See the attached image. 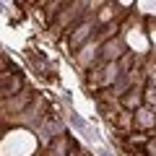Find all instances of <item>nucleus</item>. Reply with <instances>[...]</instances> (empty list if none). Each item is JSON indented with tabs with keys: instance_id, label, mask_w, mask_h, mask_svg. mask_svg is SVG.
I'll return each instance as SVG.
<instances>
[{
	"instance_id": "obj_1",
	"label": "nucleus",
	"mask_w": 156,
	"mask_h": 156,
	"mask_svg": "<svg viewBox=\"0 0 156 156\" xmlns=\"http://www.w3.org/2000/svg\"><path fill=\"white\" fill-rule=\"evenodd\" d=\"M37 151V138L31 130H13L0 140V156H31Z\"/></svg>"
},
{
	"instance_id": "obj_2",
	"label": "nucleus",
	"mask_w": 156,
	"mask_h": 156,
	"mask_svg": "<svg viewBox=\"0 0 156 156\" xmlns=\"http://www.w3.org/2000/svg\"><path fill=\"white\" fill-rule=\"evenodd\" d=\"M125 44L133 52H138V55H146V52H148V37L143 34L140 26H130L128 34H125Z\"/></svg>"
},
{
	"instance_id": "obj_3",
	"label": "nucleus",
	"mask_w": 156,
	"mask_h": 156,
	"mask_svg": "<svg viewBox=\"0 0 156 156\" xmlns=\"http://www.w3.org/2000/svg\"><path fill=\"white\" fill-rule=\"evenodd\" d=\"M91 29H94L91 21H86V23H81V26L73 29V34H70V47L73 50H81L86 42H91Z\"/></svg>"
},
{
	"instance_id": "obj_4",
	"label": "nucleus",
	"mask_w": 156,
	"mask_h": 156,
	"mask_svg": "<svg viewBox=\"0 0 156 156\" xmlns=\"http://www.w3.org/2000/svg\"><path fill=\"white\" fill-rule=\"evenodd\" d=\"M140 101H143V89H140V86H133V89H128L125 94H120V104L125 107V112L140 109Z\"/></svg>"
},
{
	"instance_id": "obj_5",
	"label": "nucleus",
	"mask_w": 156,
	"mask_h": 156,
	"mask_svg": "<svg viewBox=\"0 0 156 156\" xmlns=\"http://www.w3.org/2000/svg\"><path fill=\"white\" fill-rule=\"evenodd\" d=\"M133 125H135V128H140V130H151V128H156V115H154V109H148V107H140V109H135V115H133Z\"/></svg>"
},
{
	"instance_id": "obj_6",
	"label": "nucleus",
	"mask_w": 156,
	"mask_h": 156,
	"mask_svg": "<svg viewBox=\"0 0 156 156\" xmlns=\"http://www.w3.org/2000/svg\"><path fill=\"white\" fill-rule=\"evenodd\" d=\"M99 47H101V42H94V39H91V42H86V44L81 47V55L76 57L78 65H81V68H89L91 60H96V57H99Z\"/></svg>"
},
{
	"instance_id": "obj_7",
	"label": "nucleus",
	"mask_w": 156,
	"mask_h": 156,
	"mask_svg": "<svg viewBox=\"0 0 156 156\" xmlns=\"http://www.w3.org/2000/svg\"><path fill=\"white\" fill-rule=\"evenodd\" d=\"M68 148V138H62V135H57L55 146H50V156H62Z\"/></svg>"
},
{
	"instance_id": "obj_8",
	"label": "nucleus",
	"mask_w": 156,
	"mask_h": 156,
	"mask_svg": "<svg viewBox=\"0 0 156 156\" xmlns=\"http://www.w3.org/2000/svg\"><path fill=\"white\" fill-rule=\"evenodd\" d=\"M143 101H146L148 109H154V107H156V86H148V89L143 91Z\"/></svg>"
},
{
	"instance_id": "obj_9",
	"label": "nucleus",
	"mask_w": 156,
	"mask_h": 156,
	"mask_svg": "<svg viewBox=\"0 0 156 156\" xmlns=\"http://www.w3.org/2000/svg\"><path fill=\"white\" fill-rule=\"evenodd\" d=\"M135 8H138L143 16H156V3H146V0H140V3H135Z\"/></svg>"
},
{
	"instance_id": "obj_10",
	"label": "nucleus",
	"mask_w": 156,
	"mask_h": 156,
	"mask_svg": "<svg viewBox=\"0 0 156 156\" xmlns=\"http://www.w3.org/2000/svg\"><path fill=\"white\" fill-rule=\"evenodd\" d=\"M146 156H156V140H146Z\"/></svg>"
},
{
	"instance_id": "obj_11",
	"label": "nucleus",
	"mask_w": 156,
	"mask_h": 156,
	"mask_svg": "<svg viewBox=\"0 0 156 156\" xmlns=\"http://www.w3.org/2000/svg\"><path fill=\"white\" fill-rule=\"evenodd\" d=\"M146 140H148L146 135H130V138H128V143H130V146H135V143H146Z\"/></svg>"
},
{
	"instance_id": "obj_12",
	"label": "nucleus",
	"mask_w": 156,
	"mask_h": 156,
	"mask_svg": "<svg viewBox=\"0 0 156 156\" xmlns=\"http://www.w3.org/2000/svg\"><path fill=\"white\" fill-rule=\"evenodd\" d=\"M112 18V8H104V11L99 13V21H109Z\"/></svg>"
},
{
	"instance_id": "obj_13",
	"label": "nucleus",
	"mask_w": 156,
	"mask_h": 156,
	"mask_svg": "<svg viewBox=\"0 0 156 156\" xmlns=\"http://www.w3.org/2000/svg\"><path fill=\"white\" fill-rule=\"evenodd\" d=\"M148 44H154V47H156V26L148 31Z\"/></svg>"
},
{
	"instance_id": "obj_14",
	"label": "nucleus",
	"mask_w": 156,
	"mask_h": 156,
	"mask_svg": "<svg viewBox=\"0 0 156 156\" xmlns=\"http://www.w3.org/2000/svg\"><path fill=\"white\" fill-rule=\"evenodd\" d=\"M3 68H5V60H3V57H0V70H3Z\"/></svg>"
}]
</instances>
